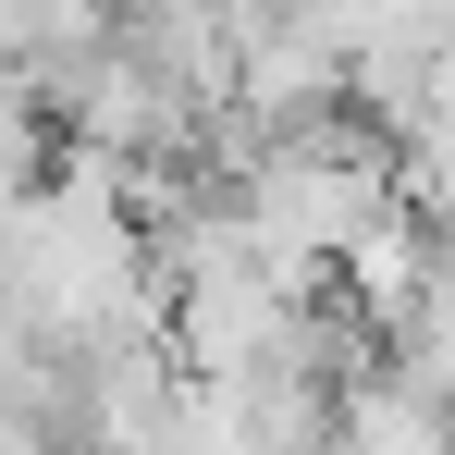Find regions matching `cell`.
I'll return each instance as SVG.
<instances>
[{"label":"cell","instance_id":"cell-1","mask_svg":"<svg viewBox=\"0 0 455 455\" xmlns=\"http://www.w3.org/2000/svg\"><path fill=\"white\" fill-rule=\"evenodd\" d=\"M222 210L259 234V259L320 296V271L381 222V210H406V185H394V136L357 124V111H320V124H283V136H259V148L234 160Z\"/></svg>","mask_w":455,"mask_h":455},{"label":"cell","instance_id":"cell-2","mask_svg":"<svg viewBox=\"0 0 455 455\" xmlns=\"http://www.w3.org/2000/svg\"><path fill=\"white\" fill-rule=\"evenodd\" d=\"M332 271H345V307H357L370 332H406V307H419V283H431V222H419V210H381Z\"/></svg>","mask_w":455,"mask_h":455},{"label":"cell","instance_id":"cell-3","mask_svg":"<svg viewBox=\"0 0 455 455\" xmlns=\"http://www.w3.org/2000/svg\"><path fill=\"white\" fill-rule=\"evenodd\" d=\"M394 370H419V381L455 406V234H431V283H419L406 332H394Z\"/></svg>","mask_w":455,"mask_h":455}]
</instances>
